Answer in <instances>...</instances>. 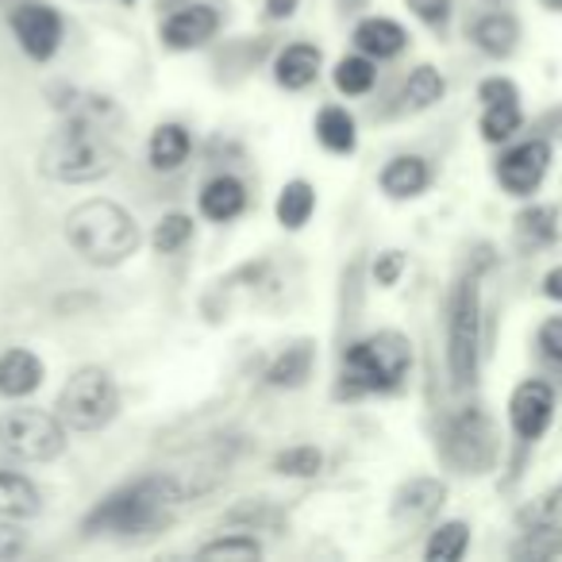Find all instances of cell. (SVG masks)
Here are the masks:
<instances>
[{"instance_id": "obj_1", "label": "cell", "mask_w": 562, "mask_h": 562, "mask_svg": "<svg viewBox=\"0 0 562 562\" xmlns=\"http://www.w3.org/2000/svg\"><path fill=\"white\" fill-rule=\"evenodd\" d=\"M189 497L181 477L173 474H147L127 482L124 490L109 493L93 513L81 520L86 536H112V539H143L158 536L173 524L178 505Z\"/></svg>"}, {"instance_id": "obj_2", "label": "cell", "mask_w": 562, "mask_h": 562, "mask_svg": "<svg viewBox=\"0 0 562 562\" xmlns=\"http://www.w3.org/2000/svg\"><path fill=\"white\" fill-rule=\"evenodd\" d=\"M97 104H81L66 124H58L47 135L40 150V170L50 181H63V186H89V181H101L116 166V147H112L109 132L97 120Z\"/></svg>"}, {"instance_id": "obj_3", "label": "cell", "mask_w": 562, "mask_h": 562, "mask_svg": "<svg viewBox=\"0 0 562 562\" xmlns=\"http://www.w3.org/2000/svg\"><path fill=\"white\" fill-rule=\"evenodd\" d=\"M66 239L89 266H120L139 250V224L124 204L109 196H89L66 216Z\"/></svg>"}, {"instance_id": "obj_4", "label": "cell", "mask_w": 562, "mask_h": 562, "mask_svg": "<svg viewBox=\"0 0 562 562\" xmlns=\"http://www.w3.org/2000/svg\"><path fill=\"white\" fill-rule=\"evenodd\" d=\"M413 370V344L401 331H374L347 347L344 355V397H367V393H393L405 385Z\"/></svg>"}, {"instance_id": "obj_5", "label": "cell", "mask_w": 562, "mask_h": 562, "mask_svg": "<svg viewBox=\"0 0 562 562\" xmlns=\"http://www.w3.org/2000/svg\"><path fill=\"white\" fill-rule=\"evenodd\" d=\"M477 362H482V290L474 273H467L454 281L447 301V370L459 390L477 382Z\"/></svg>"}, {"instance_id": "obj_6", "label": "cell", "mask_w": 562, "mask_h": 562, "mask_svg": "<svg viewBox=\"0 0 562 562\" xmlns=\"http://www.w3.org/2000/svg\"><path fill=\"white\" fill-rule=\"evenodd\" d=\"M439 454L451 470L459 474H490L497 467V454H501V443H497V424L490 420V413L477 405L462 408L454 413L451 420L443 424L439 431Z\"/></svg>"}, {"instance_id": "obj_7", "label": "cell", "mask_w": 562, "mask_h": 562, "mask_svg": "<svg viewBox=\"0 0 562 562\" xmlns=\"http://www.w3.org/2000/svg\"><path fill=\"white\" fill-rule=\"evenodd\" d=\"M120 390L104 367H81L66 378L58 393V416L74 431H101L116 420Z\"/></svg>"}, {"instance_id": "obj_8", "label": "cell", "mask_w": 562, "mask_h": 562, "mask_svg": "<svg viewBox=\"0 0 562 562\" xmlns=\"http://www.w3.org/2000/svg\"><path fill=\"white\" fill-rule=\"evenodd\" d=\"M0 447L20 462H50L66 451V424L43 408H9L0 416Z\"/></svg>"}, {"instance_id": "obj_9", "label": "cell", "mask_w": 562, "mask_h": 562, "mask_svg": "<svg viewBox=\"0 0 562 562\" xmlns=\"http://www.w3.org/2000/svg\"><path fill=\"white\" fill-rule=\"evenodd\" d=\"M9 27L16 35L20 50L35 63H50L63 47V16L43 0H20L9 16Z\"/></svg>"}, {"instance_id": "obj_10", "label": "cell", "mask_w": 562, "mask_h": 562, "mask_svg": "<svg viewBox=\"0 0 562 562\" xmlns=\"http://www.w3.org/2000/svg\"><path fill=\"white\" fill-rule=\"evenodd\" d=\"M547 170H551V143L547 139H528L508 147L497 158V181L505 193L513 196H531L543 186Z\"/></svg>"}, {"instance_id": "obj_11", "label": "cell", "mask_w": 562, "mask_h": 562, "mask_svg": "<svg viewBox=\"0 0 562 562\" xmlns=\"http://www.w3.org/2000/svg\"><path fill=\"white\" fill-rule=\"evenodd\" d=\"M554 420V390L539 378H528L508 397V424L524 443H536Z\"/></svg>"}, {"instance_id": "obj_12", "label": "cell", "mask_w": 562, "mask_h": 562, "mask_svg": "<svg viewBox=\"0 0 562 562\" xmlns=\"http://www.w3.org/2000/svg\"><path fill=\"white\" fill-rule=\"evenodd\" d=\"M216 32H220L216 9H212V4H201V0H186L181 9L166 12L162 27H158V35H162V43L170 50H196V47H204Z\"/></svg>"}, {"instance_id": "obj_13", "label": "cell", "mask_w": 562, "mask_h": 562, "mask_svg": "<svg viewBox=\"0 0 562 562\" xmlns=\"http://www.w3.org/2000/svg\"><path fill=\"white\" fill-rule=\"evenodd\" d=\"M447 501V485L439 477H413L397 490L393 497V520L401 524H424L443 508Z\"/></svg>"}, {"instance_id": "obj_14", "label": "cell", "mask_w": 562, "mask_h": 562, "mask_svg": "<svg viewBox=\"0 0 562 562\" xmlns=\"http://www.w3.org/2000/svg\"><path fill=\"white\" fill-rule=\"evenodd\" d=\"M43 378H47V367L27 347H12V351L0 355V397H32L43 385Z\"/></svg>"}, {"instance_id": "obj_15", "label": "cell", "mask_w": 562, "mask_h": 562, "mask_svg": "<svg viewBox=\"0 0 562 562\" xmlns=\"http://www.w3.org/2000/svg\"><path fill=\"white\" fill-rule=\"evenodd\" d=\"M196 209L212 224H232L247 209V186L239 178H232V173H220V178L204 181L201 196H196Z\"/></svg>"}, {"instance_id": "obj_16", "label": "cell", "mask_w": 562, "mask_h": 562, "mask_svg": "<svg viewBox=\"0 0 562 562\" xmlns=\"http://www.w3.org/2000/svg\"><path fill=\"white\" fill-rule=\"evenodd\" d=\"M321 70H324V55L313 43H290V47L273 58V78H278L281 89H293V93L313 86L321 78Z\"/></svg>"}, {"instance_id": "obj_17", "label": "cell", "mask_w": 562, "mask_h": 562, "mask_svg": "<svg viewBox=\"0 0 562 562\" xmlns=\"http://www.w3.org/2000/svg\"><path fill=\"white\" fill-rule=\"evenodd\" d=\"M351 43L355 50H362L370 58H397L408 47V32L390 16H367L355 24Z\"/></svg>"}, {"instance_id": "obj_18", "label": "cell", "mask_w": 562, "mask_h": 562, "mask_svg": "<svg viewBox=\"0 0 562 562\" xmlns=\"http://www.w3.org/2000/svg\"><path fill=\"white\" fill-rule=\"evenodd\" d=\"M428 181H431V170L420 155L390 158L385 170L378 173V186H382V193L393 196V201H413V196H420L424 189H428Z\"/></svg>"}, {"instance_id": "obj_19", "label": "cell", "mask_w": 562, "mask_h": 562, "mask_svg": "<svg viewBox=\"0 0 562 562\" xmlns=\"http://www.w3.org/2000/svg\"><path fill=\"white\" fill-rule=\"evenodd\" d=\"M470 40H474V47L482 55L508 58L516 50V43H520V24L508 12H485V16H477L470 24Z\"/></svg>"}, {"instance_id": "obj_20", "label": "cell", "mask_w": 562, "mask_h": 562, "mask_svg": "<svg viewBox=\"0 0 562 562\" xmlns=\"http://www.w3.org/2000/svg\"><path fill=\"white\" fill-rule=\"evenodd\" d=\"M147 155L158 173H173L189 162V155H193V135H189L186 124H162V127H155V135H150Z\"/></svg>"}, {"instance_id": "obj_21", "label": "cell", "mask_w": 562, "mask_h": 562, "mask_svg": "<svg viewBox=\"0 0 562 562\" xmlns=\"http://www.w3.org/2000/svg\"><path fill=\"white\" fill-rule=\"evenodd\" d=\"M316 143H321L324 150H331V155H351L355 143H359V127H355V116L344 109V104H324L321 112H316Z\"/></svg>"}, {"instance_id": "obj_22", "label": "cell", "mask_w": 562, "mask_h": 562, "mask_svg": "<svg viewBox=\"0 0 562 562\" xmlns=\"http://www.w3.org/2000/svg\"><path fill=\"white\" fill-rule=\"evenodd\" d=\"M316 362V347L313 344H293L278 355V359L266 367V385L273 390H297V385L308 382Z\"/></svg>"}, {"instance_id": "obj_23", "label": "cell", "mask_w": 562, "mask_h": 562, "mask_svg": "<svg viewBox=\"0 0 562 562\" xmlns=\"http://www.w3.org/2000/svg\"><path fill=\"white\" fill-rule=\"evenodd\" d=\"M43 508L40 490L27 474H16V470H0V516L9 520H27Z\"/></svg>"}, {"instance_id": "obj_24", "label": "cell", "mask_w": 562, "mask_h": 562, "mask_svg": "<svg viewBox=\"0 0 562 562\" xmlns=\"http://www.w3.org/2000/svg\"><path fill=\"white\" fill-rule=\"evenodd\" d=\"M278 224L285 227V232H301V227L313 220V212H316V189H313V181H305V178H293V181H285V189L278 193Z\"/></svg>"}, {"instance_id": "obj_25", "label": "cell", "mask_w": 562, "mask_h": 562, "mask_svg": "<svg viewBox=\"0 0 562 562\" xmlns=\"http://www.w3.org/2000/svg\"><path fill=\"white\" fill-rule=\"evenodd\" d=\"M559 554H562L559 520H536L513 543V559H524V562H547V559H559Z\"/></svg>"}, {"instance_id": "obj_26", "label": "cell", "mask_w": 562, "mask_h": 562, "mask_svg": "<svg viewBox=\"0 0 562 562\" xmlns=\"http://www.w3.org/2000/svg\"><path fill=\"white\" fill-rule=\"evenodd\" d=\"M331 78H336V89L344 97H367L370 89H374L378 81V66L370 55H362V50H355V55L339 58L336 70H331Z\"/></svg>"}, {"instance_id": "obj_27", "label": "cell", "mask_w": 562, "mask_h": 562, "mask_svg": "<svg viewBox=\"0 0 562 562\" xmlns=\"http://www.w3.org/2000/svg\"><path fill=\"white\" fill-rule=\"evenodd\" d=\"M516 235L524 247H547L559 235V209L554 204H531L516 216Z\"/></svg>"}, {"instance_id": "obj_28", "label": "cell", "mask_w": 562, "mask_h": 562, "mask_svg": "<svg viewBox=\"0 0 562 562\" xmlns=\"http://www.w3.org/2000/svg\"><path fill=\"white\" fill-rule=\"evenodd\" d=\"M470 547V524L467 520H447L424 543V559L431 562H459Z\"/></svg>"}, {"instance_id": "obj_29", "label": "cell", "mask_w": 562, "mask_h": 562, "mask_svg": "<svg viewBox=\"0 0 562 562\" xmlns=\"http://www.w3.org/2000/svg\"><path fill=\"white\" fill-rule=\"evenodd\" d=\"M443 93H447V81H443V74L436 70V66H416L413 74H408V81H405V109L408 112H424V109H431V104H439L443 101Z\"/></svg>"}, {"instance_id": "obj_30", "label": "cell", "mask_w": 562, "mask_h": 562, "mask_svg": "<svg viewBox=\"0 0 562 562\" xmlns=\"http://www.w3.org/2000/svg\"><path fill=\"white\" fill-rule=\"evenodd\" d=\"M524 124L520 101H505V104H482V139L485 143H505L516 127Z\"/></svg>"}, {"instance_id": "obj_31", "label": "cell", "mask_w": 562, "mask_h": 562, "mask_svg": "<svg viewBox=\"0 0 562 562\" xmlns=\"http://www.w3.org/2000/svg\"><path fill=\"white\" fill-rule=\"evenodd\" d=\"M189 239H193V220H189L186 212H166L155 224V232H150V247H155L158 255H173V250H181Z\"/></svg>"}, {"instance_id": "obj_32", "label": "cell", "mask_w": 562, "mask_h": 562, "mask_svg": "<svg viewBox=\"0 0 562 562\" xmlns=\"http://www.w3.org/2000/svg\"><path fill=\"white\" fill-rule=\"evenodd\" d=\"M321 467H324L321 447H305V443L285 447V451L273 459V470H278L281 477H316Z\"/></svg>"}, {"instance_id": "obj_33", "label": "cell", "mask_w": 562, "mask_h": 562, "mask_svg": "<svg viewBox=\"0 0 562 562\" xmlns=\"http://www.w3.org/2000/svg\"><path fill=\"white\" fill-rule=\"evenodd\" d=\"M196 554H201V559H262V543L243 536V531H235V536L209 539Z\"/></svg>"}, {"instance_id": "obj_34", "label": "cell", "mask_w": 562, "mask_h": 562, "mask_svg": "<svg viewBox=\"0 0 562 562\" xmlns=\"http://www.w3.org/2000/svg\"><path fill=\"white\" fill-rule=\"evenodd\" d=\"M408 9H413V16L420 20V24H428L431 32H443L447 20H451V0H405Z\"/></svg>"}, {"instance_id": "obj_35", "label": "cell", "mask_w": 562, "mask_h": 562, "mask_svg": "<svg viewBox=\"0 0 562 562\" xmlns=\"http://www.w3.org/2000/svg\"><path fill=\"white\" fill-rule=\"evenodd\" d=\"M405 273V255L401 250H382V255L374 258V281L378 285H397V278Z\"/></svg>"}, {"instance_id": "obj_36", "label": "cell", "mask_w": 562, "mask_h": 562, "mask_svg": "<svg viewBox=\"0 0 562 562\" xmlns=\"http://www.w3.org/2000/svg\"><path fill=\"white\" fill-rule=\"evenodd\" d=\"M477 101L482 104H505V101H520V89L508 78H485L477 86Z\"/></svg>"}, {"instance_id": "obj_37", "label": "cell", "mask_w": 562, "mask_h": 562, "mask_svg": "<svg viewBox=\"0 0 562 562\" xmlns=\"http://www.w3.org/2000/svg\"><path fill=\"white\" fill-rule=\"evenodd\" d=\"M27 551V531L9 524V516L0 520V559H20Z\"/></svg>"}, {"instance_id": "obj_38", "label": "cell", "mask_w": 562, "mask_h": 562, "mask_svg": "<svg viewBox=\"0 0 562 562\" xmlns=\"http://www.w3.org/2000/svg\"><path fill=\"white\" fill-rule=\"evenodd\" d=\"M539 351L551 362H562V316L543 321V328H539Z\"/></svg>"}, {"instance_id": "obj_39", "label": "cell", "mask_w": 562, "mask_h": 562, "mask_svg": "<svg viewBox=\"0 0 562 562\" xmlns=\"http://www.w3.org/2000/svg\"><path fill=\"white\" fill-rule=\"evenodd\" d=\"M227 520L243 524V528H255V524H273V513H270V508L258 505V501H247V505L232 508V513H227Z\"/></svg>"}, {"instance_id": "obj_40", "label": "cell", "mask_w": 562, "mask_h": 562, "mask_svg": "<svg viewBox=\"0 0 562 562\" xmlns=\"http://www.w3.org/2000/svg\"><path fill=\"white\" fill-rule=\"evenodd\" d=\"M531 516H536V520H562V482L539 501V508Z\"/></svg>"}, {"instance_id": "obj_41", "label": "cell", "mask_w": 562, "mask_h": 562, "mask_svg": "<svg viewBox=\"0 0 562 562\" xmlns=\"http://www.w3.org/2000/svg\"><path fill=\"white\" fill-rule=\"evenodd\" d=\"M543 297L559 301V305H562V266H554V270L543 273Z\"/></svg>"}, {"instance_id": "obj_42", "label": "cell", "mask_w": 562, "mask_h": 562, "mask_svg": "<svg viewBox=\"0 0 562 562\" xmlns=\"http://www.w3.org/2000/svg\"><path fill=\"white\" fill-rule=\"evenodd\" d=\"M297 12V0H266V20H285Z\"/></svg>"}, {"instance_id": "obj_43", "label": "cell", "mask_w": 562, "mask_h": 562, "mask_svg": "<svg viewBox=\"0 0 562 562\" xmlns=\"http://www.w3.org/2000/svg\"><path fill=\"white\" fill-rule=\"evenodd\" d=\"M362 4H367V0H339V9H344V12H359Z\"/></svg>"}, {"instance_id": "obj_44", "label": "cell", "mask_w": 562, "mask_h": 562, "mask_svg": "<svg viewBox=\"0 0 562 562\" xmlns=\"http://www.w3.org/2000/svg\"><path fill=\"white\" fill-rule=\"evenodd\" d=\"M547 9H554V12H562V0H543Z\"/></svg>"}, {"instance_id": "obj_45", "label": "cell", "mask_w": 562, "mask_h": 562, "mask_svg": "<svg viewBox=\"0 0 562 562\" xmlns=\"http://www.w3.org/2000/svg\"><path fill=\"white\" fill-rule=\"evenodd\" d=\"M124 4H127V9H132V4H139V0H124Z\"/></svg>"}]
</instances>
